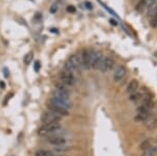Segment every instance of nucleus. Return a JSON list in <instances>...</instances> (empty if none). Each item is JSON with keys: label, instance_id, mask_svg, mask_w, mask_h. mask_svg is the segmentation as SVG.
Segmentation results:
<instances>
[{"label": "nucleus", "instance_id": "obj_1", "mask_svg": "<svg viewBox=\"0 0 157 156\" xmlns=\"http://www.w3.org/2000/svg\"><path fill=\"white\" fill-rule=\"evenodd\" d=\"M81 68H82V63H81V59L78 55H71V56L68 58L67 62L65 63V66H64L65 70L70 71L73 74H78Z\"/></svg>", "mask_w": 157, "mask_h": 156}, {"label": "nucleus", "instance_id": "obj_2", "mask_svg": "<svg viewBox=\"0 0 157 156\" xmlns=\"http://www.w3.org/2000/svg\"><path fill=\"white\" fill-rule=\"evenodd\" d=\"M50 103L55 105H58L60 107H63L65 109L69 110L72 108V102L70 101V99L68 97H65V95H61L57 92L52 91V97H50Z\"/></svg>", "mask_w": 157, "mask_h": 156}, {"label": "nucleus", "instance_id": "obj_3", "mask_svg": "<svg viewBox=\"0 0 157 156\" xmlns=\"http://www.w3.org/2000/svg\"><path fill=\"white\" fill-rule=\"evenodd\" d=\"M92 56H93V49L86 48L82 50L81 54V63L82 67L85 69H91L92 68Z\"/></svg>", "mask_w": 157, "mask_h": 156}, {"label": "nucleus", "instance_id": "obj_4", "mask_svg": "<svg viewBox=\"0 0 157 156\" xmlns=\"http://www.w3.org/2000/svg\"><path fill=\"white\" fill-rule=\"evenodd\" d=\"M62 128L60 123H50V124H44L41 128L39 129V135L41 136H46V135H49L52 133L58 132L59 130Z\"/></svg>", "mask_w": 157, "mask_h": 156}, {"label": "nucleus", "instance_id": "obj_5", "mask_svg": "<svg viewBox=\"0 0 157 156\" xmlns=\"http://www.w3.org/2000/svg\"><path fill=\"white\" fill-rule=\"evenodd\" d=\"M60 81L62 84L66 85L68 87H72L75 85V82H77V79H75V75L71 74L70 71H67V70H63L60 74Z\"/></svg>", "mask_w": 157, "mask_h": 156}, {"label": "nucleus", "instance_id": "obj_6", "mask_svg": "<svg viewBox=\"0 0 157 156\" xmlns=\"http://www.w3.org/2000/svg\"><path fill=\"white\" fill-rule=\"evenodd\" d=\"M105 60V56L100 50H93L92 56V68L94 70H100L103 65V62Z\"/></svg>", "mask_w": 157, "mask_h": 156}, {"label": "nucleus", "instance_id": "obj_7", "mask_svg": "<svg viewBox=\"0 0 157 156\" xmlns=\"http://www.w3.org/2000/svg\"><path fill=\"white\" fill-rule=\"evenodd\" d=\"M62 120V116L56 114V113L52 111H47L44 112L41 116V120L44 124H50V123H60Z\"/></svg>", "mask_w": 157, "mask_h": 156}, {"label": "nucleus", "instance_id": "obj_8", "mask_svg": "<svg viewBox=\"0 0 157 156\" xmlns=\"http://www.w3.org/2000/svg\"><path fill=\"white\" fill-rule=\"evenodd\" d=\"M47 109H48V111L54 112V113H56V114L60 115V116H62V117L63 116H68V115H69V111H68L67 109L58 106V105L52 104V103H49V104L47 105Z\"/></svg>", "mask_w": 157, "mask_h": 156}, {"label": "nucleus", "instance_id": "obj_9", "mask_svg": "<svg viewBox=\"0 0 157 156\" xmlns=\"http://www.w3.org/2000/svg\"><path fill=\"white\" fill-rule=\"evenodd\" d=\"M151 116V111L150 110L144 109L141 107H138L137 113H136L134 120H137V122H146L147 120H149V117Z\"/></svg>", "mask_w": 157, "mask_h": 156}, {"label": "nucleus", "instance_id": "obj_10", "mask_svg": "<svg viewBox=\"0 0 157 156\" xmlns=\"http://www.w3.org/2000/svg\"><path fill=\"white\" fill-rule=\"evenodd\" d=\"M55 92H57V93H59L61 95H65V97H70V94H71V91H70L69 87L66 86V85L62 84V83H58V84H56V88L54 90Z\"/></svg>", "mask_w": 157, "mask_h": 156}, {"label": "nucleus", "instance_id": "obj_11", "mask_svg": "<svg viewBox=\"0 0 157 156\" xmlns=\"http://www.w3.org/2000/svg\"><path fill=\"white\" fill-rule=\"evenodd\" d=\"M114 64H115V62L112 58L105 57V60H104L103 65H102V67H101L100 70L103 72V74H105V72H107V71H109V70L112 69L113 66H114Z\"/></svg>", "mask_w": 157, "mask_h": 156}, {"label": "nucleus", "instance_id": "obj_12", "mask_svg": "<svg viewBox=\"0 0 157 156\" xmlns=\"http://www.w3.org/2000/svg\"><path fill=\"white\" fill-rule=\"evenodd\" d=\"M126 74H127V69H126V67H124L121 65V66H118L117 68H116L114 75H113V79H114V81L116 83L121 82V80H124V78L126 77Z\"/></svg>", "mask_w": 157, "mask_h": 156}, {"label": "nucleus", "instance_id": "obj_13", "mask_svg": "<svg viewBox=\"0 0 157 156\" xmlns=\"http://www.w3.org/2000/svg\"><path fill=\"white\" fill-rule=\"evenodd\" d=\"M47 142L54 146H63L66 144L67 139L63 136H49L47 138Z\"/></svg>", "mask_w": 157, "mask_h": 156}, {"label": "nucleus", "instance_id": "obj_14", "mask_svg": "<svg viewBox=\"0 0 157 156\" xmlns=\"http://www.w3.org/2000/svg\"><path fill=\"white\" fill-rule=\"evenodd\" d=\"M138 81L137 80H131L130 83L128 84V86H127V93L130 95V94H132L134 93V92H136L137 91V89H138Z\"/></svg>", "mask_w": 157, "mask_h": 156}, {"label": "nucleus", "instance_id": "obj_15", "mask_svg": "<svg viewBox=\"0 0 157 156\" xmlns=\"http://www.w3.org/2000/svg\"><path fill=\"white\" fill-rule=\"evenodd\" d=\"M146 127L148 130H154L157 128V116H151L146 120Z\"/></svg>", "mask_w": 157, "mask_h": 156}, {"label": "nucleus", "instance_id": "obj_16", "mask_svg": "<svg viewBox=\"0 0 157 156\" xmlns=\"http://www.w3.org/2000/svg\"><path fill=\"white\" fill-rule=\"evenodd\" d=\"M157 153V147L156 146H150L149 148H147L146 150H144L143 155L141 156H154Z\"/></svg>", "mask_w": 157, "mask_h": 156}, {"label": "nucleus", "instance_id": "obj_17", "mask_svg": "<svg viewBox=\"0 0 157 156\" xmlns=\"http://www.w3.org/2000/svg\"><path fill=\"white\" fill-rule=\"evenodd\" d=\"M143 97L144 95L140 93V92H138V91H136V92H134V93L132 94H130V101L131 102H134V103H137V102H140L141 99H143Z\"/></svg>", "mask_w": 157, "mask_h": 156}, {"label": "nucleus", "instance_id": "obj_18", "mask_svg": "<svg viewBox=\"0 0 157 156\" xmlns=\"http://www.w3.org/2000/svg\"><path fill=\"white\" fill-rule=\"evenodd\" d=\"M145 7H147L146 0H139V1L137 2V4L135 6V10L138 13H143V11H144V9H145Z\"/></svg>", "mask_w": 157, "mask_h": 156}, {"label": "nucleus", "instance_id": "obj_19", "mask_svg": "<svg viewBox=\"0 0 157 156\" xmlns=\"http://www.w3.org/2000/svg\"><path fill=\"white\" fill-rule=\"evenodd\" d=\"M148 15L149 17H156L157 16V3L153 4L151 7H149L148 9Z\"/></svg>", "mask_w": 157, "mask_h": 156}, {"label": "nucleus", "instance_id": "obj_20", "mask_svg": "<svg viewBox=\"0 0 157 156\" xmlns=\"http://www.w3.org/2000/svg\"><path fill=\"white\" fill-rule=\"evenodd\" d=\"M35 156H52L49 151L46 150H38L35 153Z\"/></svg>", "mask_w": 157, "mask_h": 156}, {"label": "nucleus", "instance_id": "obj_21", "mask_svg": "<svg viewBox=\"0 0 157 156\" xmlns=\"http://www.w3.org/2000/svg\"><path fill=\"white\" fill-rule=\"evenodd\" d=\"M33 58H34V54H33V52H29V54L24 57V64H26V65L30 64V62L33 61Z\"/></svg>", "mask_w": 157, "mask_h": 156}, {"label": "nucleus", "instance_id": "obj_22", "mask_svg": "<svg viewBox=\"0 0 157 156\" xmlns=\"http://www.w3.org/2000/svg\"><path fill=\"white\" fill-rule=\"evenodd\" d=\"M150 146H152L151 142H150V140H148V139H147V140H145V142H144L143 144L140 145V148H141V150L144 151V150H146L147 148H149V147H150Z\"/></svg>", "mask_w": 157, "mask_h": 156}, {"label": "nucleus", "instance_id": "obj_23", "mask_svg": "<svg viewBox=\"0 0 157 156\" xmlns=\"http://www.w3.org/2000/svg\"><path fill=\"white\" fill-rule=\"evenodd\" d=\"M150 25L153 27H157V16L156 17H152L151 21H150Z\"/></svg>", "mask_w": 157, "mask_h": 156}, {"label": "nucleus", "instance_id": "obj_24", "mask_svg": "<svg viewBox=\"0 0 157 156\" xmlns=\"http://www.w3.org/2000/svg\"><path fill=\"white\" fill-rule=\"evenodd\" d=\"M146 2H147V7H151L153 4H155L156 3V0H146Z\"/></svg>", "mask_w": 157, "mask_h": 156}, {"label": "nucleus", "instance_id": "obj_25", "mask_svg": "<svg viewBox=\"0 0 157 156\" xmlns=\"http://www.w3.org/2000/svg\"><path fill=\"white\" fill-rule=\"evenodd\" d=\"M39 68H40V62L36 61V63H35V70H36V71H39Z\"/></svg>", "mask_w": 157, "mask_h": 156}, {"label": "nucleus", "instance_id": "obj_26", "mask_svg": "<svg viewBox=\"0 0 157 156\" xmlns=\"http://www.w3.org/2000/svg\"><path fill=\"white\" fill-rule=\"evenodd\" d=\"M67 11H69V12H75V9H73L72 6H68L67 7Z\"/></svg>", "mask_w": 157, "mask_h": 156}, {"label": "nucleus", "instance_id": "obj_27", "mask_svg": "<svg viewBox=\"0 0 157 156\" xmlns=\"http://www.w3.org/2000/svg\"><path fill=\"white\" fill-rule=\"evenodd\" d=\"M86 6H87V7H88V9H92V6H91V4L89 3V2H86Z\"/></svg>", "mask_w": 157, "mask_h": 156}, {"label": "nucleus", "instance_id": "obj_28", "mask_svg": "<svg viewBox=\"0 0 157 156\" xmlns=\"http://www.w3.org/2000/svg\"><path fill=\"white\" fill-rule=\"evenodd\" d=\"M57 156H65V155H57Z\"/></svg>", "mask_w": 157, "mask_h": 156}]
</instances>
